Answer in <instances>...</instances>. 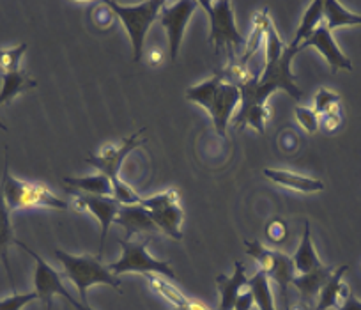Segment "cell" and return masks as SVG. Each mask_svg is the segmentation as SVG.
I'll return each instance as SVG.
<instances>
[{
    "label": "cell",
    "mask_w": 361,
    "mask_h": 310,
    "mask_svg": "<svg viewBox=\"0 0 361 310\" xmlns=\"http://www.w3.org/2000/svg\"><path fill=\"white\" fill-rule=\"evenodd\" d=\"M253 303H255V299H253L252 287H250V284H246L245 287L241 289V292H239L234 310H252Z\"/></svg>",
    "instance_id": "e575fe53"
},
{
    "label": "cell",
    "mask_w": 361,
    "mask_h": 310,
    "mask_svg": "<svg viewBox=\"0 0 361 310\" xmlns=\"http://www.w3.org/2000/svg\"><path fill=\"white\" fill-rule=\"evenodd\" d=\"M161 61H163L161 52H159V50H151V52H149V64L156 66V64H159V62H161Z\"/></svg>",
    "instance_id": "60d3db41"
},
{
    "label": "cell",
    "mask_w": 361,
    "mask_h": 310,
    "mask_svg": "<svg viewBox=\"0 0 361 310\" xmlns=\"http://www.w3.org/2000/svg\"><path fill=\"white\" fill-rule=\"evenodd\" d=\"M200 8L206 9L211 22L209 43L214 44L216 52L221 48H227L231 54V61L234 57V48H241L246 44V40L238 32V27L234 22V11L228 0L220 2H199Z\"/></svg>",
    "instance_id": "52a82bcc"
},
{
    "label": "cell",
    "mask_w": 361,
    "mask_h": 310,
    "mask_svg": "<svg viewBox=\"0 0 361 310\" xmlns=\"http://www.w3.org/2000/svg\"><path fill=\"white\" fill-rule=\"evenodd\" d=\"M114 18H116V13L112 11V9L106 6V2H103L102 6H99L98 9H96L94 13V22L96 25L103 27V29H106V27H110L114 23Z\"/></svg>",
    "instance_id": "836d02e7"
},
{
    "label": "cell",
    "mask_w": 361,
    "mask_h": 310,
    "mask_svg": "<svg viewBox=\"0 0 361 310\" xmlns=\"http://www.w3.org/2000/svg\"><path fill=\"white\" fill-rule=\"evenodd\" d=\"M145 128H142L138 133H133L131 137L124 138L119 145L116 144H106L105 148L99 151L98 156H89L85 158L87 163H90L92 167L99 170L102 174H105L110 181H112V188L117 186L119 183H123L121 179V169H123V163L135 149H138L140 145H144L147 141H140V133Z\"/></svg>",
    "instance_id": "9c48e42d"
},
{
    "label": "cell",
    "mask_w": 361,
    "mask_h": 310,
    "mask_svg": "<svg viewBox=\"0 0 361 310\" xmlns=\"http://www.w3.org/2000/svg\"><path fill=\"white\" fill-rule=\"evenodd\" d=\"M248 284L252 287L253 299L259 310H276L275 298L271 292V280L262 271H257L252 278H248Z\"/></svg>",
    "instance_id": "484cf974"
},
{
    "label": "cell",
    "mask_w": 361,
    "mask_h": 310,
    "mask_svg": "<svg viewBox=\"0 0 361 310\" xmlns=\"http://www.w3.org/2000/svg\"><path fill=\"white\" fill-rule=\"evenodd\" d=\"M322 16H324V2H322V0H314V2L307 8V11H305L303 18H301L300 22V27H298L296 36H294V41L290 44H293L294 48H298L307 37H310L312 34H314V30L317 29Z\"/></svg>",
    "instance_id": "cb8c5ba5"
},
{
    "label": "cell",
    "mask_w": 361,
    "mask_h": 310,
    "mask_svg": "<svg viewBox=\"0 0 361 310\" xmlns=\"http://www.w3.org/2000/svg\"><path fill=\"white\" fill-rule=\"evenodd\" d=\"M165 4L166 2H161V0H147L138 6H121L117 2H106V6L116 13V16L123 22L130 34L135 62H140L144 57L145 36Z\"/></svg>",
    "instance_id": "277c9868"
},
{
    "label": "cell",
    "mask_w": 361,
    "mask_h": 310,
    "mask_svg": "<svg viewBox=\"0 0 361 310\" xmlns=\"http://www.w3.org/2000/svg\"><path fill=\"white\" fill-rule=\"evenodd\" d=\"M324 18L326 27L329 30H336L340 27H354L361 25V15L353 11H347L336 0H324Z\"/></svg>",
    "instance_id": "603a6c76"
},
{
    "label": "cell",
    "mask_w": 361,
    "mask_h": 310,
    "mask_svg": "<svg viewBox=\"0 0 361 310\" xmlns=\"http://www.w3.org/2000/svg\"><path fill=\"white\" fill-rule=\"evenodd\" d=\"M245 246L248 256L252 259H255L257 264H259V271H262L269 280L276 282L280 291H282L286 303L289 302V298H287V289H289L293 278L298 275L293 257L286 256V254L279 252V250L267 249L260 242L245 239Z\"/></svg>",
    "instance_id": "ba28073f"
},
{
    "label": "cell",
    "mask_w": 361,
    "mask_h": 310,
    "mask_svg": "<svg viewBox=\"0 0 361 310\" xmlns=\"http://www.w3.org/2000/svg\"><path fill=\"white\" fill-rule=\"evenodd\" d=\"M294 116H296V121L307 133H315V131H319V128H321V117L315 114L314 109L298 105L296 109H294Z\"/></svg>",
    "instance_id": "4dcf8cb0"
},
{
    "label": "cell",
    "mask_w": 361,
    "mask_h": 310,
    "mask_svg": "<svg viewBox=\"0 0 361 310\" xmlns=\"http://www.w3.org/2000/svg\"><path fill=\"white\" fill-rule=\"evenodd\" d=\"M335 266H326V264H322L321 268L312 270L310 273L296 275V277L293 278V282H290V285L298 289L301 302L307 303V305L315 306L322 285L329 280V277L335 273Z\"/></svg>",
    "instance_id": "5bb4252c"
},
{
    "label": "cell",
    "mask_w": 361,
    "mask_h": 310,
    "mask_svg": "<svg viewBox=\"0 0 361 310\" xmlns=\"http://www.w3.org/2000/svg\"><path fill=\"white\" fill-rule=\"evenodd\" d=\"M314 110L319 117L340 116L342 114V97L329 89H321L314 97Z\"/></svg>",
    "instance_id": "83f0119b"
},
{
    "label": "cell",
    "mask_w": 361,
    "mask_h": 310,
    "mask_svg": "<svg viewBox=\"0 0 361 310\" xmlns=\"http://www.w3.org/2000/svg\"><path fill=\"white\" fill-rule=\"evenodd\" d=\"M173 310H213V309H209V306H207L204 302H200V299H188L185 305L176 306Z\"/></svg>",
    "instance_id": "74e56055"
},
{
    "label": "cell",
    "mask_w": 361,
    "mask_h": 310,
    "mask_svg": "<svg viewBox=\"0 0 361 310\" xmlns=\"http://www.w3.org/2000/svg\"><path fill=\"white\" fill-rule=\"evenodd\" d=\"M308 47L315 48V50L326 59V62H328L333 73L340 71V69H343V71H350V69H353V62L343 55V52L340 50L335 37H333V32L326 25L317 27V29L314 30V34H312L310 37H307V40L298 47V52L305 50V48Z\"/></svg>",
    "instance_id": "4fadbf2b"
},
{
    "label": "cell",
    "mask_w": 361,
    "mask_h": 310,
    "mask_svg": "<svg viewBox=\"0 0 361 310\" xmlns=\"http://www.w3.org/2000/svg\"><path fill=\"white\" fill-rule=\"evenodd\" d=\"M349 266L343 264L335 270V273L329 277V280L322 285L321 292H319L317 303H315V310H335L342 305L343 298L347 292L350 291L345 284H343V275L347 273Z\"/></svg>",
    "instance_id": "e0dca14e"
},
{
    "label": "cell",
    "mask_w": 361,
    "mask_h": 310,
    "mask_svg": "<svg viewBox=\"0 0 361 310\" xmlns=\"http://www.w3.org/2000/svg\"><path fill=\"white\" fill-rule=\"evenodd\" d=\"M293 261L298 275L310 273L312 270H317V268L322 266V261L319 259L314 242H312V225L308 222H305L303 238H301V243L298 246L296 254H294Z\"/></svg>",
    "instance_id": "d6986e66"
},
{
    "label": "cell",
    "mask_w": 361,
    "mask_h": 310,
    "mask_svg": "<svg viewBox=\"0 0 361 310\" xmlns=\"http://www.w3.org/2000/svg\"><path fill=\"white\" fill-rule=\"evenodd\" d=\"M64 183L73 190H78L85 195H99V197H112V181L105 174H94L87 177H64Z\"/></svg>",
    "instance_id": "7402d4cb"
},
{
    "label": "cell",
    "mask_w": 361,
    "mask_h": 310,
    "mask_svg": "<svg viewBox=\"0 0 361 310\" xmlns=\"http://www.w3.org/2000/svg\"><path fill=\"white\" fill-rule=\"evenodd\" d=\"M286 309L287 310H315V306H312V305H307V303H303L300 299V302H296V303H286Z\"/></svg>",
    "instance_id": "f35d334b"
},
{
    "label": "cell",
    "mask_w": 361,
    "mask_h": 310,
    "mask_svg": "<svg viewBox=\"0 0 361 310\" xmlns=\"http://www.w3.org/2000/svg\"><path fill=\"white\" fill-rule=\"evenodd\" d=\"M27 52V44L22 43L16 48H6L0 50V69L2 71H11V69H20V62Z\"/></svg>",
    "instance_id": "f1b7e54d"
},
{
    "label": "cell",
    "mask_w": 361,
    "mask_h": 310,
    "mask_svg": "<svg viewBox=\"0 0 361 310\" xmlns=\"http://www.w3.org/2000/svg\"><path fill=\"white\" fill-rule=\"evenodd\" d=\"M76 210L89 211L94 215L102 224V243H99V257H102L103 249H105L106 236H109L110 225L116 222L117 213L121 210V204L114 197H99V195H85L78 193L75 197Z\"/></svg>",
    "instance_id": "7c38bea8"
},
{
    "label": "cell",
    "mask_w": 361,
    "mask_h": 310,
    "mask_svg": "<svg viewBox=\"0 0 361 310\" xmlns=\"http://www.w3.org/2000/svg\"><path fill=\"white\" fill-rule=\"evenodd\" d=\"M273 25V22H271L269 18V13L266 11H259L255 15V18H253V29H252V34H250L248 41H246L245 44V52H243L241 57L238 59L241 64H246L248 66L250 59L253 57V55L257 54V50H259L262 44H266V40H267V32H269V27Z\"/></svg>",
    "instance_id": "44dd1931"
},
{
    "label": "cell",
    "mask_w": 361,
    "mask_h": 310,
    "mask_svg": "<svg viewBox=\"0 0 361 310\" xmlns=\"http://www.w3.org/2000/svg\"><path fill=\"white\" fill-rule=\"evenodd\" d=\"M266 62H275L276 59H280L286 52L287 44L283 43L280 34L276 32L275 25L269 27V32H267V40H266Z\"/></svg>",
    "instance_id": "f546056e"
},
{
    "label": "cell",
    "mask_w": 361,
    "mask_h": 310,
    "mask_svg": "<svg viewBox=\"0 0 361 310\" xmlns=\"http://www.w3.org/2000/svg\"><path fill=\"white\" fill-rule=\"evenodd\" d=\"M140 205L147 211L158 231L165 232L166 236L173 238L176 242L183 239L180 225L185 220V211L180 208L179 191L170 188V190L161 191V193L152 195V197H142Z\"/></svg>",
    "instance_id": "8992f818"
},
{
    "label": "cell",
    "mask_w": 361,
    "mask_h": 310,
    "mask_svg": "<svg viewBox=\"0 0 361 310\" xmlns=\"http://www.w3.org/2000/svg\"><path fill=\"white\" fill-rule=\"evenodd\" d=\"M199 6V2H192V0H180V2H173V4H165L159 11V22L165 27L166 36H169L170 44V59L176 61L179 55L180 43L185 40L186 27H188L190 18H192L193 11Z\"/></svg>",
    "instance_id": "30bf717a"
},
{
    "label": "cell",
    "mask_w": 361,
    "mask_h": 310,
    "mask_svg": "<svg viewBox=\"0 0 361 310\" xmlns=\"http://www.w3.org/2000/svg\"><path fill=\"white\" fill-rule=\"evenodd\" d=\"M264 176L273 181V183L280 184V186L289 188V190L294 191H301V193H317V191L324 190V183L321 179L301 176V174L289 172V170L264 169Z\"/></svg>",
    "instance_id": "ac0fdd59"
},
{
    "label": "cell",
    "mask_w": 361,
    "mask_h": 310,
    "mask_svg": "<svg viewBox=\"0 0 361 310\" xmlns=\"http://www.w3.org/2000/svg\"><path fill=\"white\" fill-rule=\"evenodd\" d=\"M68 303H69V305H71L75 310H92V309H90V306H89V303H82V302H80V299L73 298V296L68 299Z\"/></svg>",
    "instance_id": "ab89813d"
},
{
    "label": "cell",
    "mask_w": 361,
    "mask_h": 310,
    "mask_svg": "<svg viewBox=\"0 0 361 310\" xmlns=\"http://www.w3.org/2000/svg\"><path fill=\"white\" fill-rule=\"evenodd\" d=\"M0 130H8V128L4 126V123H2V121H0Z\"/></svg>",
    "instance_id": "b9f144b4"
},
{
    "label": "cell",
    "mask_w": 361,
    "mask_h": 310,
    "mask_svg": "<svg viewBox=\"0 0 361 310\" xmlns=\"http://www.w3.org/2000/svg\"><path fill=\"white\" fill-rule=\"evenodd\" d=\"M246 284H248V278H246V268L243 261H238L234 264V273L232 275L216 277V285L218 291H220V305L216 310H234L239 292Z\"/></svg>",
    "instance_id": "2e32d148"
},
{
    "label": "cell",
    "mask_w": 361,
    "mask_h": 310,
    "mask_svg": "<svg viewBox=\"0 0 361 310\" xmlns=\"http://www.w3.org/2000/svg\"><path fill=\"white\" fill-rule=\"evenodd\" d=\"M36 299H39V296H37L36 291L23 292V294H20V292H13V294L8 296V298L0 299V310H22L23 306L36 302Z\"/></svg>",
    "instance_id": "1f68e13d"
},
{
    "label": "cell",
    "mask_w": 361,
    "mask_h": 310,
    "mask_svg": "<svg viewBox=\"0 0 361 310\" xmlns=\"http://www.w3.org/2000/svg\"><path fill=\"white\" fill-rule=\"evenodd\" d=\"M335 310H361V302L353 294V292H347V296L343 298L342 305Z\"/></svg>",
    "instance_id": "8d00e7d4"
},
{
    "label": "cell",
    "mask_w": 361,
    "mask_h": 310,
    "mask_svg": "<svg viewBox=\"0 0 361 310\" xmlns=\"http://www.w3.org/2000/svg\"><path fill=\"white\" fill-rule=\"evenodd\" d=\"M266 234L273 243H283L287 239V236H289V227H287L286 220H282V218H273L267 224Z\"/></svg>",
    "instance_id": "d6a6232c"
},
{
    "label": "cell",
    "mask_w": 361,
    "mask_h": 310,
    "mask_svg": "<svg viewBox=\"0 0 361 310\" xmlns=\"http://www.w3.org/2000/svg\"><path fill=\"white\" fill-rule=\"evenodd\" d=\"M55 257H57L59 263L64 268L66 277L75 284L82 303H89L87 302V291L92 285H110V287L123 292V289H121V278L117 275H114L109 270V266H103L102 257L99 256L96 257L90 256V254L71 256V254L55 249Z\"/></svg>",
    "instance_id": "7a4b0ae2"
},
{
    "label": "cell",
    "mask_w": 361,
    "mask_h": 310,
    "mask_svg": "<svg viewBox=\"0 0 361 310\" xmlns=\"http://www.w3.org/2000/svg\"><path fill=\"white\" fill-rule=\"evenodd\" d=\"M15 234H13V227H11V213L6 208L4 197H2V190H0V259L4 263L6 271H8L9 280L13 282L11 277V268H9V261H8V246L11 243H15Z\"/></svg>",
    "instance_id": "d4e9b609"
},
{
    "label": "cell",
    "mask_w": 361,
    "mask_h": 310,
    "mask_svg": "<svg viewBox=\"0 0 361 310\" xmlns=\"http://www.w3.org/2000/svg\"><path fill=\"white\" fill-rule=\"evenodd\" d=\"M342 124V116H322L321 128L326 131H336Z\"/></svg>",
    "instance_id": "d590c367"
},
{
    "label": "cell",
    "mask_w": 361,
    "mask_h": 310,
    "mask_svg": "<svg viewBox=\"0 0 361 310\" xmlns=\"http://www.w3.org/2000/svg\"><path fill=\"white\" fill-rule=\"evenodd\" d=\"M37 82L30 78L23 69H11V71H2V90H0V105L9 103L13 97L20 93H25L29 89H36Z\"/></svg>",
    "instance_id": "ffe728a7"
},
{
    "label": "cell",
    "mask_w": 361,
    "mask_h": 310,
    "mask_svg": "<svg viewBox=\"0 0 361 310\" xmlns=\"http://www.w3.org/2000/svg\"><path fill=\"white\" fill-rule=\"evenodd\" d=\"M147 278L149 285L154 292H158L159 296L166 299L169 303H172L173 306H183L186 302H188V296H185L176 285H172L170 282H166L165 278H161V275H154V273H149L145 275Z\"/></svg>",
    "instance_id": "4316f807"
},
{
    "label": "cell",
    "mask_w": 361,
    "mask_h": 310,
    "mask_svg": "<svg viewBox=\"0 0 361 310\" xmlns=\"http://www.w3.org/2000/svg\"><path fill=\"white\" fill-rule=\"evenodd\" d=\"M186 100L204 107L211 116L214 130L221 138L227 137V126L234 117L235 109L241 105V93L235 85L228 83L220 71L202 83L186 89Z\"/></svg>",
    "instance_id": "6da1fadb"
},
{
    "label": "cell",
    "mask_w": 361,
    "mask_h": 310,
    "mask_svg": "<svg viewBox=\"0 0 361 310\" xmlns=\"http://www.w3.org/2000/svg\"><path fill=\"white\" fill-rule=\"evenodd\" d=\"M119 245L123 249V256L117 263H112L109 266V270L114 275H124V273H140V275H161V277L172 278L177 280L176 271L172 270L170 263L166 261H158L154 257H151L147 254V245L149 238H145L144 242H126V239H119Z\"/></svg>",
    "instance_id": "5b68a950"
},
{
    "label": "cell",
    "mask_w": 361,
    "mask_h": 310,
    "mask_svg": "<svg viewBox=\"0 0 361 310\" xmlns=\"http://www.w3.org/2000/svg\"><path fill=\"white\" fill-rule=\"evenodd\" d=\"M116 225H121L124 229V239L131 242V236L138 234V232H158L154 222L151 220L147 211L142 208L140 204H131V205H123L121 204V210L117 213Z\"/></svg>",
    "instance_id": "9a60e30c"
},
{
    "label": "cell",
    "mask_w": 361,
    "mask_h": 310,
    "mask_svg": "<svg viewBox=\"0 0 361 310\" xmlns=\"http://www.w3.org/2000/svg\"><path fill=\"white\" fill-rule=\"evenodd\" d=\"M15 245L22 246V249L25 250V252H29L30 256L34 257V261H36L34 291L37 292V296H39L41 302H44L47 309H51V298H54V296H62L64 299H68L69 296H71V292L66 289L64 282H62L61 273H59V271H55L54 268H51L50 264L43 259V257L37 256L34 250H30L25 243L18 242V239L15 242Z\"/></svg>",
    "instance_id": "8fae6325"
},
{
    "label": "cell",
    "mask_w": 361,
    "mask_h": 310,
    "mask_svg": "<svg viewBox=\"0 0 361 310\" xmlns=\"http://www.w3.org/2000/svg\"><path fill=\"white\" fill-rule=\"evenodd\" d=\"M2 197H4L6 208L9 213L18 210H27V208H51L57 211L69 210V202L64 198L51 193L44 184H32L27 181L18 179V177L9 174L8 160H6L4 179H2Z\"/></svg>",
    "instance_id": "3957f363"
}]
</instances>
